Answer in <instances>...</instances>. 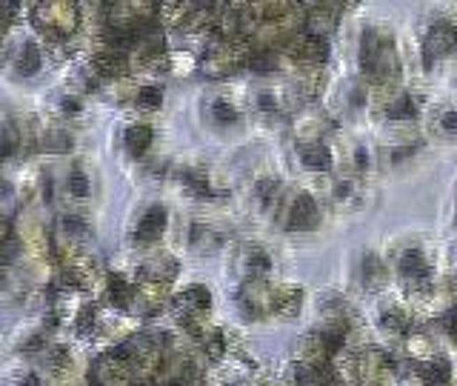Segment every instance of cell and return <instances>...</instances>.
<instances>
[{"label":"cell","instance_id":"obj_4","mask_svg":"<svg viewBox=\"0 0 457 386\" xmlns=\"http://www.w3.org/2000/svg\"><path fill=\"white\" fill-rule=\"evenodd\" d=\"M306 155H309V158H306V163H309V166H320V169H326V166H329L326 149H320V146H315V149H309Z\"/></svg>","mask_w":457,"mask_h":386},{"label":"cell","instance_id":"obj_6","mask_svg":"<svg viewBox=\"0 0 457 386\" xmlns=\"http://www.w3.org/2000/svg\"><path fill=\"white\" fill-rule=\"evenodd\" d=\"M451 335L457 338V312H454V318H451Z\"/></svg>","mask_w":457,"mask_h":386},{"label":"cell","instance_id":"obj_2","mask_svg":"<svg viewBox=\"0 0 457 386\" xmlns=\"http://www.w3.org/2000/svg\"><path fill=\"white\" fill-rule=\"evenodd\" d=\"M294 223H297L300 229H309V226L315 223V203H312L309 198H303V200L294 206Z\"/></svg>","mask_w":457,"mask_h":386},{"label":"cell","instance_id":"obj_1","mask_svg":"<svg viewBox=\"0 0 457 386\" xmlns=\"http://www.w3.org/2000/svg\"><path fill=\"white\" fill-rule=\"evenodd\" d=\"M454 43H457V35H454V29H437V32L432 35V40H429V54H443V52H449V49H454Z\"/></svg>","mask_w":457,"mask_h":386},{"label":"cell","instance_id":"obj_5","mask_svg":"<svg viewBox=\"0 0 457 386\" xmlns=\"http://www.w3.org/2000/svg\"><path fill=\"white\" fill-rule=\"evenodd\" d=\"M446 126H449V129H457V117H454V114L446 117Z\"/></svg>","mask_w":457,"mask_h":386},{"label":"cell","instance_id":"obj_3","mask_svg":"<svg viewBox=\"0 0 457 386\" xmlns=\"http://www.w3.org/2000/svg\"><path fill=\"white\" fill-rule=\"evenodd\" d=\"M423 378L429 380V383H440V380H446L449 378V366H446V361H429L423 366Z\"/></svg>","mask_w":457,"mask_h":386}]
</instances>
